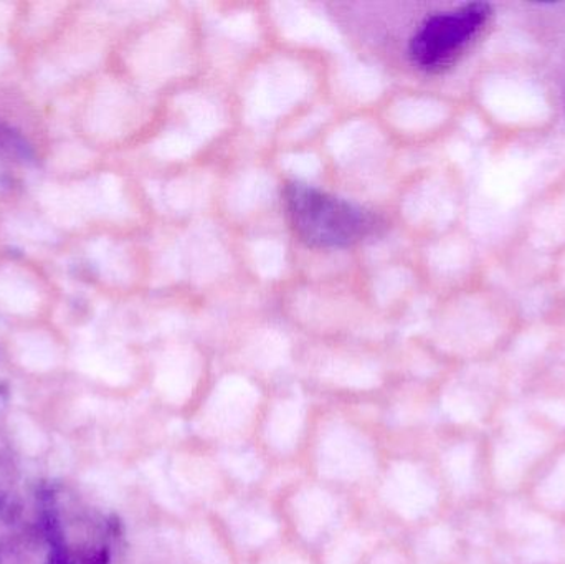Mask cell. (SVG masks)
Masks as SVG:
<instances>
[{"mask_svg": "<svg viewBox=\"0 0 565 564\" xmlns=\"http://www.w3.org/2000/svg\"><path fill=\"white\" fill-rule=\"evenodd\" d=\"M282 202L296 237L308 247H351L381 227L371 211L301 182L285 185Z\"/></svg>", "mask_w": 565, "mask_h": 564, "instance_id": "1", "label": "cell"}, {"mask_svg": "<svg viewBox=\"0 0 565 564\" xmlns=\"http://www.w3.org/2000/svg\"><path fill=\"white\" fill-rule=\"evenodd\" d=\"M490 15L487 3H468L427 17L408 39L412 65L427 73L454 65L483 32Z\"/></svg>", "mask_w": 565, "mask_h": 564, "instance_id": "2", "label": "cell"}, {"mask_svg": "<svg viewBox=\"0 0 565 564\" xmlns=\"http://www.w3.org/2000/svg\"><path fill=\"white\" fill-rule=\"evenodd\" d=\"M319 467L332 479H359L372 467L371 449L354 430H331L322 439Z\"/></svg>", "mask_w": 565, "mask_h": 564, "instance_id": "3", "label": "cell"}, {"mask_svg": "<svg viewBox=\"0 0 565 564\" xmlns=\"http://www.w3.org/2000/svg\"><path fill=\"white\" fill-rule=\"evenodd\" d=\"M255 396L244 387H225L212 401L207 419L218 429H235L254 413Z\"/></svg>", "mask_w": 565, "mask_h": 564, "instance_id": "4", "label": "cell"}, {"mask_svg": "<svg viewBox=\"0 0 565 564\" xmlns=\"http://www.w3.org/2000/svg\"><path fill=\"white\" fill-rule=\"evenodd\" d=\"M295 517L302 535L315 539L334 517V502L322 490H306L296 497Z\"/></svg>", "mask_w": 565, "mask_h": 564, "instance_id": "5", "label": "cell"}, {"mask_svg": "<svg viewBox=\"0 0 565 564\" xmlns=\"http://www.w3.org/2000/svg\"><path fill=\"white\" fill-rule=\"evenodd\" d=\"M384 496L392 509L408 517L417 515L422 502H424L422 483L417 479V473L404 466L392 469L391 476L385 482Z\"/></svg>", "mask_w": 565, "mask_h": 564, "instance_id": "6", "label": "cell"}, {"mask_svg": "<svg viewBox=\"0 0 565 564\" xmlns=\"http://www.w3.org/2000/svg\"><path fill=\"white\" fill-rule=\"evenodd\" d=\"M302 429V411L298 404L285 403L271 413L268 439L277 449L289 450L298 443Z\"/></svg>", "mask_w": 565, "mask_h": 564, "instance_id": "7", "label": "cell"}, {"mask_svg": "<svg viewBox=\"0 0 565 564\" xmlns=\"http://www.w3.org/2000/svg\"><path fill=\"white\" fill-rule=\"evenodd\" d=\"M235 536L245 545H262L277 532V525L267 517L255 512H241L232 519Z\"/></svg>", "mask_w": 565, "mask_h": 564, "instance_id": "8", "label": "cell"}, {"mask_svg": "<svg viewBox=\"0 0 565 564\" xmlns=\"http://www.w3.org/2000/svg\"><path fill=\"white\" fill-rule=\"evenodd\" d=\"M189 552L199 564H231L221 543L205 526H195L188 536Z\"/></svg>", "mask_w": 565, "mask_h": 564, "instance_id": "9", "label": "cell"}, {"mask_svg": "<svg viewBox=\"0 0 565 564\" xmlns=\"http://www.w3.org/2000/svg\"><path fill=\"white\" fill-rule=\"evenodd\" d=\"M174 472L179 483L182 487H188L189 490L204 492L207 487L212 486L211 472L198 460H181V462L175 464Z\"/></svg>", "mask_w": 565, "mask_h": 564, "instance_id": "10", "label": "cell"}, {"mask_svg": "<svg viewBox=\"0 0 565 564\" xmlns=\"http://www.w3.org/2000/svg\"><path fill=\"white\" fill-rule=\"evenodd\" d=\"M225 464L234 476L245 482H252L260 476V462L252 454H232L225 459Z\"/></svg>", "mask_w": 565, "mask_h": 564, "instance_id": "11", "label": "cell"}, {"mask_svg": "<svg viewBox=\"0 0 565 564\" xmlns=\"http://www.w3.org/2000/svg\"><path fill=\"white\" fill-rule=\"evenodd\" d=\"M361 553V543L354 536L341 540L328 556V564H355Z\"/></svg>", "mask_w": 565, "mask_h": 564, "instance_id": "12", "label": "cell"}, {"mask_svg": "<svg viewBox=\"0 0 565 564\" xmlns=\"http://www.w3.org/2000/svg\"><path fill=\"white\" fill-rule=\"evenodd\" d=\"M265 564H308L305 560L298 558L295 555H281L277 556V558L268 560Z\"/></svg>", "mask_w": 565, "mask_h": 564, "instance_id": "13", "label": "cell"}, {"mask_svg": "<svg viewBox=\"0 0 565 564\" xmlns=\"http://www.w3.org/2000/svg\"><path fill=\"white\" fill-rule=\"evenodd\" d=\"M375 564H401V562H395V555H387L379 560Z\"/></svg>", "mask_w": 565, "mask_h": 564, "instance_id": "14", "label": "cell"}]
</instances>
